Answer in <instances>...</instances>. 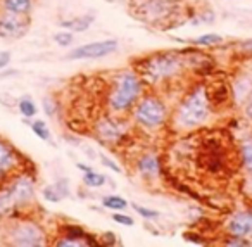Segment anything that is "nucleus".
<instances>
[{
	"label": "nucleus",
	"instance_id": "obj_17",
	"mask_svg": "<svg viewBox=\"0 0 252 247\" xmlns=\"http://www.w3.org/2000/svg\"><path fill=\"white\" fill-rule=\"evenodd\" d=\"M102 204L107 209H126L128 202H126V199L119 197V195H106L102 199Z\"/></svg>",
	"mask_w": 252,
	"mask_h": 247
},
{
	"label": "nucleus",
	"instance_id": "obj_32",
	"mask_svg": "<svg viewBox=\"0 0 252 247\" xmlns=\"http://www.w3.org/2000/svg\"><path fill=\"white\" fill-rule=\"evenodd\" d=\"M247 114L252 118V95L249 97V104H247Z\"/></svg>",
	"mask_w": 252,
	"mask_h": 247
},
{
	"label": "nucleus",
	"instance_id": "obj_30",
	"mask_svg": "<svg viewBox=\"0 0 252 247\" xmlns=\"http://www.w3.org/2000/svg\"><path fill=\"white\" fill-rule=\"evenodd\" d=\"M242 49L247 50V52H252V38H251V40H247V42L242 43Z\"/></svg>",
	"mask_w": 252,
	"mask_h": 247
},
{
	"label": "nucleus",
	"instance_id": "obj_10",
	"mask_svg": "<svg viewBox=\"0 0 252 247\" xmlns=\"http://www.w3.org/2000/svg\"><path fill=\"white\" fill-rule=\"evenodd\" d=\"M173 2L171 0H150L145 4V12L150 18H166L171 12Z\"/></svg>",
	"mask_w": 252,
	"mask_h": 247
},
{
	"label": "nucleus",
	"instance_id": "obj_15",
	"mask_svg": "<svg viewBox=\"0 0 252 247\" xmlns=\"http://www.w3.org/2000/svg\"><path fill=\"white\" fill-rule=\"evenodd\" d=\"M33 5V0H4V9L14 14H26Z\"/></svg>",
	"mask_w": 252,
	"mask_h": 247
},
{
	"label": "nucleus",
	"instance_id": "obj_5",
	"mask_svg": "<svg viewBox=\"0 0 252 247\" xmlns=\"http://www.w3.org/2000/svg\"><path fill=\"white\" fill-rule=\"evenodd\" d=\"M116 49H118V42L116 40L93 42L74 49L68 57L69 59H100V57H106L109 54H112Z\"/></svg>",
	"mask_w": 252,
	"mask_h": 247
},
{
	"label": "nucleus",
	"instance_id": "obj_20",
	"mask_svg": "<svg viewBox=\"0 0 252 247\" xmlns=\"http://www.w3.org/2000/svg\"><path fill=\"white\" fill-rule=\"evenodd\" d=\"M31 130H33V133L36 137L42 138V140H45V142H50V138H52L50 130L47 128V125L43 121H33L31 123Z\"/></svg>",
	"mask_w": 252,
	"mask_h": 247
},
{
	"label": "nucleus",
	"instance_id": "obj_27",
	"mask_svg": "<svg viewBox=\"0 0 252 247\" xmlns=\"http://www.w3.org/2000/svg\"><path fill=\"white\" fill-rule=\"evenodd\" d=\"M9 62H11V52H7V50L0 52V69L5 68Z\"/></svg>",
	"mask_w": 252,
	"mask_h": 247
},
{
	"label": "nucleus",
	"instance_id": "obj_25",
	"mask_svg": "<svg viewBox=\"0 0 252 247\" xmlns=\"http://www.w3.org/2000/svg\"><path fill=\"white\" fill-rule=\"evenodd\" d=\"M112 220H114L116 223H119V225H126V227H133V225H135L133 218H131V216H126V214L116 213V214H112Z\"/></svg>",
	"mask_w": 252,
	"mask_h": 247
},
{
	"label": "nucleus",
	"instance_id": "obj_6",
	"mask_svg": "<svg viewBox=\"0 0 252 247\" xmlns=\"http://www.w3.org/2000/svg\"><path fill=\"white\" fill-rule=\"evenodd\" d=\"M9 199L12 202V208H21V206H26L33 201L35 195V189H33V182L28 176H21L12 183L9 189H5Z\"/></svg>",
	"mask_w": 252,
	"mask_h": 247
},
{
	"label": "nucleus",
	"instance_id": "obj_11",
	"mask_svg": "<svg viewBox=\"0 0 252 247\" xmlns=\"http://www.w3.org/2000/svg\"><path fill=\"white\" fill-rule=\"evenodd\" d=\"M97 130H99L100 137L104 140H118L121 137V128L114 121H111V119H104Z\"/></svg>",
	"mask_w": 252,
	"mask_h": 247
},
{
	"label": "nucleus",
	"instance_id": "obj_16",
	"mask_svg": "<svg viewBox=\"0 0 252 247\" xmlns=\"http://www.w3.org/2000/svg\"><path fill=\"white\" fill-rule=\"evenodd\" d=\"M93 23L92 16H80V18H74L71 21H62L61 26L62 28H71L74 31H85L88 30V26Z\"/></svg>",
	"mask_w": 252,
	"mask_h": 247
},
{
	"label": "nucleus",
	"instance_id": "obj_3",
	"mask_svg": "<svg viewBox=\"0 0 252 247\" xmlns=\"http://www.w3.org/2000/svg\"><path fill=\"white\" fill-rule=\"evenodd\" d=\"M181 69V59L175 54H164V56H156L147 59L142 64V73L149 78L150 81L162 80L169 76L176 75Z\"/></svg>",
	"mask_w": 252,
	"mask_h": 247
},
{
	"label": "nucleus",
	"instance_id": "obj_28",
	"mask_svg": "<svg viewBox=\"0 0 252 247\" xmlns=\"http://www.w3.org/2000/svg\"><path fill=\"white\" fill-rule=\"evenodd\" d=\"M43 107L47 109V114L49 116H54V113H55V109H54V102L50 97H47V99H43Z\"/></svg>",
	"mask_w": 252,
	"mask_h": 247
},
{
	"label": "nucleus",
	"instance_id": "obj_12",
	"mask_svg": "<svg viewBox=\"0 0 252 247\" xmlns=\"http://www.w3.org/2000/svg\"><path fill=\"white\" fill-rule=\"evenodd\" d=\"M14 152L9 147L7 144L0 142V175H4L5 171H9L12 166H14Z\"/></svg>",
	"mask_w": 252,
	"mask_h": 247
},
{
	"label": "nucleus",
	"instance_id": "obj_13",
	"mask_svg": "<svg viewBox=\"0 0 252 247\" xmlns=\"http://www.w3.org/2000/svg\"><path fill=\"white\" fill-rule=\"evenodd\" d=\"M64 195H68V189H66V182H59L52 187H45L43 189V197L49 202H59Z\"/></svg>",
	"mask_w": 252,
	"mask_h": 247
},
{
	"label": "nucleus",
	"instance_id": "obj_18",
	"mask_svg": "<svg viewBox=\"0 0 252 247\" xmlns=\"http://www.w3.org/2000/svg\"><path fill=\"white\" fill-rule=\"evenodd\" d=\"M83 182L87 187L97 189V187H102L104 183H106V176L100 175V173H93V171H87L83 176Z\"/></svg>",
	"mask_w": 252,
	"mask_h": 247
},
{
	"label": "nucleus",
	"instance_id": "obj_23",
	"mask_svg": "<svg viewBox=\"0 0 252 247\" xmlns=\"http://www.w3.org/2000/svg\"><path fill=\"white\" fill-rule=\"evenodd\" d=\"M54 40L59 43L61 47H68L73 43V35L71 33H66V31H61V33H55L54 35Z\"/></svg>",
	"mask_w": 252,
	"mask_h": 247
},
{
	"label": "nucleus",
	"instance_id": "obj_22",
	"mask_svg": "<svg viewBox=\"0 0 252 247\" xmlns=\"http://www.w3.org/2000/svg\"><path fill=\"white\" fill-rule=\"evenodd\" d=\"M242 156H244V164L247 171L252 175V144H245L242 149Z\"/></svg>",
	"mask_w": 252,
	"mask_h": 247
},
{
	"label": "nucleus",
	"instance_id": "obj_26",
	"mask_svg": "<svg viewBox=\"0 0 252 247\" xmlns=\"http://www.w3.org/2000/svg\"><path fill=\"white\" fill-rule=\"evenodd\" d=\"M100 159H102V164H106L107 168H111V170L116 171V173H121V168H119L116 163H112V161L109 159L107 156H100Z\"/></svg>",
	"mask_w": 252,
	"mask_h": 247
},
{
	"label": "nucleus",
	"instance_id": "obj_8",
	"mask_svg": "<svg viewBox=\"0 0 252 247\" xmlns=\"http://www.w3.org/2000/svg\"><path fill=\"white\" fill-rule=\"evenodd\" d=\"M28 19L21 14L7 12L4 18H0V37L2 38H18L26 31Z\"/></svg>",
	"mask_w": 252,
	"mask_h": 247
},
{
	"label": "nucleus",
	"instance_id": "obj_7",
	"mask_svg": "<svg viewBox=\"0 0 252 247\" xmlns=\"http://www.w3.org/2000/svg\"><path fill=\"white\" fill-rule=\"evenodd\" d=\"M12 244L16 246H42L45 242L43 232L33 223H21L11 233Z\"/></svg>",
	"mask_w": 252,
	"mask_h": 247
},
{
	"label": "nucleus",
	"instance_id": "obj_2",
	"mask_svg": "<svg viewBox=\"0 0 252 247\" xmlns=\"http://www.w3.org/2000/svg\"><path fill=\"white\" fill-rule=\"evenodd\" d=\"M142 85L138 78L131 73H125L119 76L116 88L111 95V107L114 111H126L138 99Z\"/></svg>",
	"mask_w": 252,
	"mask_h": 247
},
{
	"label": "nucleus",
	"instance_id": "obj_29",
	"mask_svg": "<svg viewBox=\"0 0 252 247\" xmlns=\"http://www.w3.org/2000/svg\"><path fill=\"white\" fill-rule=\"evenodd\" d=\"M226 246H251V242L249 240H228L226 242Z\"/></svg>",
	"mask_w": 252,
	"mask_h": 247
},
{
	"label": "nucleus",
	"instance_id": "obj_31",
	"mask_svg": "<svg viewBox=\"0 0 252 247\" xmlns=\"http://www.w3.org/2000/svg\"><path fill=\"white\" fill-rule=\"evenodd\" d=\"M76 168H78V170H80V171H83V173H87V171H92V168L87 166V164H81V163H78V164H76Z\"/></svg>",
	"mask_w": 252,
	"mask_h": 247
},
{
	"label": "nucleus",
	"instance_id": "obj_14",
	"mask_svg": "<svg viewBox=\"0 0 252 247\" xmlns=\"http://www.w3.org/2000/svg\"><path fill=\"white\" fill-rule=\"evenodd\" d=\"M138 170L144 173V175H149V176H154L159 173V163H157V157L154 154H147L140 159L138 163Z\"/></svg>",
	"mask_w": 252,
	"mask_h": 247
},
{
	"label": "nucleus",
	"instance_id": "obj_24",
	"mask_svg": "<svg viewBox=\"0 0 252 247\" xmlns=\"http://www.w3.org/2000/svg\"><path fill=\"white\" fill-rule=\"evenodd\" d=\"M133 208H135V211L144 218H157L159 216V213L154 211V209H147V208H144V206H138V204H133Z\"/></svg>",
	"mask_w": 252,
	"mask_h": 247
},
{
	"label": "nucleus",
	"instance_id": "obj_19",
	"mask_svg": "<svg viewBox=\"0 0 252 247\" xmlns=\"http://www.w3.org/2000/svg\"><path fill=\"white\" fill-rule=\"evenodd\" d=\"M19 113L23 114L24 118H33L35 114H36V106L31 100V97H23L19 100Z\"/></svg>",
	"mask_w": 252,
	"mask_h": 247
},
{
	"label": "nucleus",
	"instance_id": "obj_4",
	"mask_svg": "<svg viewBox=\"0 0 252 247\" xmlns=\"http://www.w3.org/2000/svg\"><path fill=\"white\" fill-rule=\"evenodd\" d=\"M135 118L140 125L147 126V128H156L164 121L166 109L162 102L157 100L156 97H147L138 104L137 111H135Z\"/></svg>",
	"mask_w": 252,
	"mask_h": 247
},
{
	"label": "nucleus",
	"instance_id": "obj_9",
	"mask_svg": "<svg viewBox=\"0 0 252 247\" xmlns=\"http://www.w3.org/2000/svg\"><path fill=\"white\" fill-rule=\"evenodd\" d=\"M228 230L235 237H252V213L244 211L235 214L228 223Z\"/></svg>",
	"mask_w": 252,
	"mask_h": 247
},
{
	"label": "nucleus",
	"instance_id": "obj_21",
	"mask_svg": "<svg viewBox=\"0 0 252 247\" xmlns=\"http://www.w3.org/2000/svg\"><path fill=\"white\" fill-rule=\"evenodd\" d=\"M221 40H223V37H219V35L209 33V35H202V37H199L197 40H195V43H197V45H214V43H219Z\"/></svg>",
	"mask_w": 252,
	"mask_h": 247
},
{
	"label": "nucleus",
	"instance_id": "obj_1",
	"mask_svg": "<svg viewBox=\"0 0 252 247\" xmlns=\"http://www.w3.org/2000/svg\"><path fill=\"white\" fill-rule=\"evenodd\" d=\"M207 116H209V102H207L206 88L199 87L195 88L185 99V102L180 106L178 114H176V121H178L180 126L192 128V126L200 125Z\"/></svg>",
	"mask_w": 252,
	"mask_h": 247
}]
</instances>
